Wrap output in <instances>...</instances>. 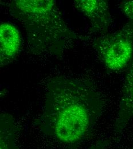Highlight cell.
<instances>
[{
    "mask_svg": "<svg viewBox=\"0 0 133 149\" xmlns=\"http://www.w3.org/2000/svg\"><path fill=\"white\" fill-rule=\"evenodd\" d=\"M104 106L103 97L91 81L55 76L47 82L42 111L35 125L58 142L75 145L92 134Z\"/></svg>",
    "mask_w": 133,
    "mask_h": 149,
    "instance_id": "6da1fadb",
    "label": "cell"
},
{
    "mask_svg": "<svg viewBox=\"0 0 133 149\" xmlns=\"http://www.w3.org/2000/svg\"><path fill=\"white\" fill-rule=\"evenodd\" d=\"M8 6L24 28L28 47L35 55L60 56L78 38L54 0H14Z\"/></svg>",
    "mask_w": 133,
    "mask_h": 149,
    "instance_id": "7a4b0ae2",
    "label": "cell"
},
{
    "mask_svg": "<svg viewBox=\"0 0 133 149\" xmlns=\"http://www.w3.org/2000/svg\"><path fill=\"white\" fill-rule=\"evenodd\" d=\"M93 46L109 70L118 71L123 69L133 55V21L129 20L117 31L97 37Z\"/></svg>",
    "mask_w": 133,
    "mask_h": 149,
    "instance_id": "3957f363",
    "label": "cell"
},
{
    "mask_svg": "<svg viewBox=\"0 0 133 149\" xmlns=\"http://www.w3.org/2000/svg\"><path fill=\"white\" fill-rule=\"evenodd\" d=\"M74 4L89 20L92 33L104 35L113 23L109 3L103 0H75Z\"/></svg>",
    "mask_w": 133,
    "mask_h": 149,
    "instance_id": "277c9868",
    "label": "cell"
},
{
    "mask_svg": "<svg viewBox=\"0 0 133 149\" xmlns=\"http://www.w3.org/2000/svg\"><path fill=\"white\" fill-rule=\"evenodd\" d=\"M133 120V61L126 75L119 110L114 125L116 135H120Z\"/></svg>",
    "mask_w": 133,
    "mask_h": 149,
    "instance_id": "5b68a950",
    "label": "cell"
},
{
    "mask_svg": "<svg viewBox=\"0 0 133 149\" xmlns=\"http://www.w3.org/2000/svg\"><path fill=\"white\" fill-rule=\"evenodd\" d=\"M21 38L18 29L13 24L3 22L0 25V66L13 61L21 48Z\"/></svg>",
    "mask_w": 133,
    "mask_h": 149,
    "instance_id": "8992f818",
    "label": "cell"
},
{
    "mask_svg": "<svg viewBox=\"0 0 133 149\" xmlns=\"http://www.w3.org/2000/svg\"><path fill=\"white\" fill-rule=\"evenodd\" d=\"M17 132L13 116L2 112L0 115V149H19L16 143Z\"/></svg>",
    "mask_w": 133,
    "mask_h": 149,
    "instance_id": "52a82bcc",
    "label": "cell"
},
{
    "mask_svg": "<svg viewBox=\"0 0 133 149\" xmlns=\"http://www.w3.org/2000/svg\"><path fill=\"white\" fill-rule=\"evenodd\" d=\"M119 8L129 20L133 21V0L120 2L119 3Z\"/></svg>",
    "mask_w": 133,
    "mask_h": 149,
    "instance_id": "ba28073f",
    "label": "cell"
},
{
    "mask_svg": "<svg viewBox=\"0 0 133 149\" xmlns=\"http://www.w3.org/2000/svg\"><path fill=\"white\" fill-rule=\"evenodd\" d=\"M109 145V140H100L87 149H107Z\"/></svg>",
    "mask_w": 133,
    "mask_h": 149,
    "instance_id": "9c48e42d",
    "label": "cell"
},
{
    "mask_svg": "<svg viewBox=\"0 0 133 149\" xmlns=\"http://www.w3.org/2000/svg\"><path fill=\"white\" fill-rule=\"evenodd\" d=\"M132 149H133V146H132Z\"/></svg>",
    "mask_w": 133,
    "mask_h": 149,
    "instance_id": "30bf717a",
    "label": "cell"
}]
</instances>
